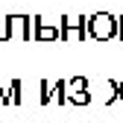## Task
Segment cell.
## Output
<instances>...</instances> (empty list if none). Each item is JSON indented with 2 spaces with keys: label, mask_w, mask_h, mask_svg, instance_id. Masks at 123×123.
<instances>
[{
  "label": "cell",
  "mask_w": 123,
  "mask_h": 123,
  "mask_svg": "<svg viewBox=\"0 0 123 123\" xmlns=\"http://www.w3.org/2000/svg\"><path fill=\"white\" fill-rule=\"evenodd\" d=\"M53 91H56V82H50V79H41V103H44V105L53 100Z\"/></svg>",
  "instance_id": "52a82bcc"
},
{
  "label": "cell",
  "mask_w": 123,
  "mask_h": 123,
  "mask_svg": "<svg viewBox=\"0 0 123 123\" xmlns=\"http://www.w3.org/2000/svg\"><path fill=\"white\" fill-rule=\"evenodd\" d=\"M68 103H73V105H88L91 103V91H88V79L85 76L68 79Z\"/></svg>",
  "instance_id": "5b68a950"
},
{
  "label": "cell",
  "mask_w": 123,
  "mask_h": 123,
  "mask_svg": "<svg viewBox=\"0 0 123 123\" xmlns=\"http://www.w3.org/2000/svg\"><path fill=\"white\" fill-rule=\"evenodd\" d=\"M117 38L123 41V18H117Z\"/></svg>",
  "instance_id": "8fae6325"
},
{
  "label": "cell",
  "mask_w": 123,
  "mask_h": 123,
  "mask_svg": "<svg viewBox=\"0 0 123 123\" xmlns=\"http://www.w3.org/2000/svg\"><path fill=\"white\" fill-rule=\"evenodd\" d=\"M88 35L94 41H111L117 38V18L109 12H97L88 18Z\"/></svg>",
  "instance_id": "7a4b0ae2"
},
{
  "label": "cell",
  "mask_w": 123,
  "mask_h": 123,
  "mask_svg": "<svg viewBox=\"0 0 123 123\" xmlns=\"http://www.w3.org/2000/svg\"><path fill=\"white\" fill-rule=\"evenodd\" d=\"M117 100V79H105V94H103V103L111 105Z\"/></svg>",
  "instance_id": "8992f818"
},
{
  "label": "cell",
  "mask_w": 123,
  "mask_h": 123,
  "mask_svg": "<svg viewBox=\"0 0 123 123\" xmlns=\"http://www.w3.org/2000/svg\"><path fill=\"white\" fill-rule=\"evenodd\" d=\"M56 103H59V105H65V103H68V82H65V79H59V82H56Z\"/></svg>",
  "instance_id": "ba28073f"
},
{
  "label": "cell",
  "mask_w": 123,
  "mask_h": 123,
  "mask_svg": "<svg viewBox=\"0 0 123 123\" xmlns=\"http://www.w3.org/2000/svg\"><path fill=\"white\" fill-rule=\"evenodd\" d=\"M0 38H21V41H29L35 38V18H29V15H9L3 21V32Z\"/></svg>",
  "instance_id": "6da1fadb"
},
{
  "label": "cell",
  "mask_w": 123,
  "mask_h": 123,
  "mask_svg": "<svg viewBox=\"0 0 123 123\" xmlns=\"http://www.w3.org/2000/svg\"><path fill=\"white\" fill-rule=\"evenodd\" d=\"M85 35H88V18H82V15L62 18V41H82Z\"/></svg>",
  "instance_id": "3957f363"
},
{
  "label": "cell",
  "mask_w": 123,
  "mask_h": 123,
  "mask_svg": "<svg viewBox=\"0 0 123 123\" xmlns=\"http://www.w3.org/2000/svg\"><path fill=\"white\" fill-rule=\"evenodd\" d=\"M117 100H123V79L117 82Z\"/></svg>",
  "instance_id": "7c38bea8"
},
{
  "label": "cell",
  "mask_w": 123,
  "mask_h": 123,
  "mask_svg": "<svg viewBox=\"0 0 123 123\" xmlns=\"http://www.w3.org/2000/svg\"><path fill=\"white\" fill-rule=\"evenodd\" d=\"M0 103H12V94L3 91V82H0Z\"/></svg>",
  "instance_id": "30bf717a"
},
{
  "label": "cell",
  "mask_w": 123,
  "mask_h": 123,
  "mask_svg": "<svg viewBox=\"0 0 123 123\" xmlns=\"http://www.w3.org/2000/svg\"><path fill=\"white\" fill-rule=\"evenodd\" d=\"M62 41V18H41L35 15V41Z\"/></svg>",
  "instance_id": "277c9868"
},
{
  "label": "cell",
  "mask_w": 123,
  "mask_h": 123,
  "mask_svg": "<svg viewBox=\"0 0 123 123\" xmlns=\"http://www.w3.org/2000/svg\"><path fill=\"white\" fill-rule=\"evenodd\" d=\"M9 88H12V91H9V94H12V105H18V103H21V82H18V79H12Z\"/></svg>",
  "instance_id": "9c48e42d"
}]
</instances>
